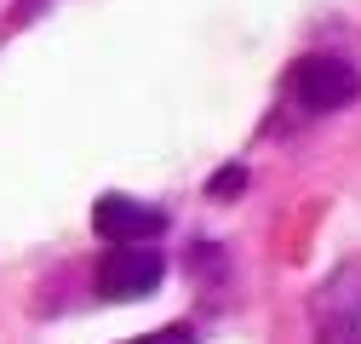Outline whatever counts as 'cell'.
Masks as SVG:
<instances>
[{"label": "cell", "instance_id": "6da1fadb", "mask_svg": "<svg viewBox=\"0 0 361 344\" xmlns=\"http://www.w3.org/2000/svg\"><path fill=\"white\" fill-rule=\"evenodd\" d=\"M315 338L322 344H361V258L344 264L315 287Z\"/></svg>", "mask_w": 361, "mask_h": 344}, {"label": "cell", "instance_id": "7a4b0ae2", "mask_svg": "<svg viewBox=\"0 0 361 344\" xmlns=\"http://www.w3.org/2000/svg\"><path fill=\"white\" fill-rule=\"evenodd\" d=\"M166 264L161 252H149V241H115V252L98 258V293L109 305H132V298H149L161 287Z\"/></svg>", "mask_w": 361, "mask_h": 344}, {"label": "cell", "instance_id": "3957f363", "mask_svg": "<svg viewBox=\"0 0 361 344\" xmlns=\"http://www.w3.org/2000/svg\"><path fill=\"white\" fill-rule=\"evenodd\" d=\"M287 86H293V98H298L310 115H327V109L355 104V92H361V75H355L344 58L315 52V58H298V63H293Z\"/></svg>", "mask_w": 361, "mask_h": 344}, {"label": "cell", "instance_id": "277c9868", "mask_svg": "<svg viewBox=\"0 0 361 344\" xmlns=\"http://www.w3.org/2000/svg\"><path fill=\"white\" fill-rule=\"evenodd\" d=\"M92 230L115 247V241H155L166 230V212L144 207V201H132V195H104L92 207Z\"/></svg>", "mask_w": 361, "mask_h": 344}, {"label": "cell", "instance_id": "5b68a950", "mask_svg": "<svg viewBox=\"0 0 361 344\" xmlns=\"http://www.w3.org/2000/svg\"><path fill=\"white\" fill-rule=\"evenodd\" d=\"M207 190H212V195H235V190H247V172H241V166H224V172H212Z\"/></svg>", "mask_w": 361, "mask_h": 344}, {"label": "cell", "instance_id": "8992f818", "mask_svg": "<svg viewBox=\"0 0 361 344\" xmlns=\"http://www.w3.org/2000/svg\"><path fill=\"white\" fill-rule=\"evenodd\" d=\"M126 344H190V327H166L155 338H126Z\"/></svg>", "mask_w": 361, "mask_h": 344}]
</instances>
